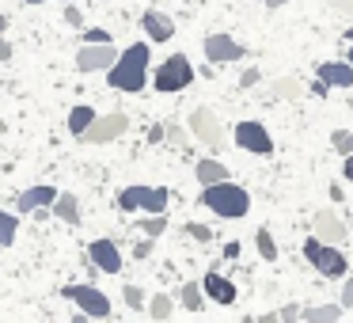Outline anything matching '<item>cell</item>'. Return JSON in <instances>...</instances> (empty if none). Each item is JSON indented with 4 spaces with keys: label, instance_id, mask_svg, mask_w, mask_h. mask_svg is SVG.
I'll use <instances>...</instances> for the list:
<instances>
[{
    "label": "cell",
    "instance_id": "obj_1",
    "mask_svg": "<svg viewBox=\"0 0 353 323\" xmlns=\"http://www.w3.org/2000/svg\"><path fill=\"white\" fill-rule=\"evenodd\" d=\"M148 54H152V50H148L145 42H133L130 50H122L114 69L107 72L110 88H118V92H125V95H137L141 88L148 84Z\"/></svg>",
    "mask_w": 353,
    "mask_h": 323
},
{
    "label": "cell",
    "instance_id": "obj_2",
    "mask_svg": "<svg viewBox=\"0 0 353 323\" xmlns=\"http://www.w3.org/2000/svg\"><path fill=\"white\" fill-rule=\"evenodd\" d=\"M201 206L213 209L224 221H239V217H247V209H251V194L228 179V183H216V186H201Z\"/></svg>",
    "mask_w": 353,
    "mask_h": 323
},
{
    "label": "cell",
    "instance_id": "obj_3",
    "mask_svg": "<svg viewBox=\"0 0 353 323\" xmlns=\"http://www.w3.org/2000/svg\"><path fill=\"white\" fill-rule=\"evenodd\" d=\"M168 186H125L118 194V209L122 213H145V217H160L168 213Z\"/></svg>",
    "mask_w": 353,
    "mask_h": 323
},
{
    "label": "cell",
    "instance_id": "obj_4",
    "mask_svg": "<svg viewBox=\"0 0 353 323\" xmlns=\"http://www.w3.org/2000/svg\"><path fill=\"white\" fill-rule=\"evenodd\" d=\"M300 251H304V259L312 262L323 277H350V259L342 255V247H330V244H323L319 236H307Z\"/></svg>",
    "mask_w": 353,
    "mask_h": 323
},
{
    "label": "cell",
    "instance_id": "obj_5",
    "mask_svg": "<svg viewBox=\"0 0 353 323\" xmlns=\"http://www.w3.org/2000/svg\"><path fill=\"white\" fill-rule=\"evenodd\" d=\"M152 84H156V92H163V95H171V92H186V88L194 84V65L186 61L183 54H171L168 61H163L160 69H156Z\"/></svg>",
    "mask_w": 353,
    "mask_h": 323
},
{
    "label": "cell",
    "instance_id": "obj_6",
    "mask_svg": "<svg viewBox=\"0 0 353 323\" xmlns=\"http://www.w3.org/2000/svg\"><path fill=\"white\" fill-rule=\"evenodd\" d=\"M61 297L72 300V304H77L84 315H92V320H110V297L99 293L95 285H65Z\"/></svg>",
    "mask_w": 353,
    "mask_h": 323
},
{
    "label": "cell",
    "instance_id": "obj_7",
    "mask_svg": "<svg viewBox=\"0 0 353 323\" xmlns=\"http://www.w3.org/2000/svg\"><path fill=\"white\" fill-rule=\"evenodd\" d=\"M186 130H190L194 141H201V145H209V148H221L224 145V130H221V122H216V115L209 107H194Z\"/></svg>",
    "mask_w": 353,
    "mask_h": 323
},
{
    "label": "cell",
    "instance_id": "obj_8",
    "mask_svg": "<svg viewBox=\"0 0 353 323\" xmlns=\"http://www.w3.org/2000/svg\"><path fill=\"white\" fill-rule=\"evenodd\" d=\"M232 141H236L243 153H254V156L274 153V137H270V130L262 122H239L236 130H232Z\"/></svg>",
    "mask_w": 353,
    "mask_h": 323
},
{
    "label": "cell",
    "instance_id": "obj_9",
    "mask_svg": "<svg viewBox=\"0 0 353 323\" xmlns=\"http://www.w3.org/2000/svg\"><path fill=\"white\" fill-rule=\"evenodd\" d=\"M125 130H130V115H122V110H110V115H99V118H95V126H92V130H88L80 141H88V145H107V141H118Z\"/></svg>",
    "mask_w": 353,
    "mask_h": 323
},
{
    "label": "cell",
    "instance_id": "obj_10",
    "mask_svg": "<svg viewBox=\"0 0 353 323\" xmlns=\"http://www.w3.org/2000/svg\"><path fill=\"white\" fill-rule=\"evenodd\" d=\"M312 232L330 247H342L345 239H350V228H345V221L334 213V209H319V213L312 217Z\"/></svg>",
    "mask_w": 353,
    "mask_h": 323
},
{
    "label": "cell",
    "instance_id": "obj_11",
    "mask_svg": "<svg viewBox=\"0 0 353 323\" xmlns=\"http://www.w3.org/2000/svg\"><path fill=\"white\" fill-rule=\"evenodd\" d=\"M201 54H205L209 65H232L243 57V46H239L232 35H209L205 42H201Z\"/></svg>",
    "mask_w": 353,
    "mask_h": 323
},
{
    "label": "cell",
    "instance_id": "obj_12",
    "mask_svg": "<svg viewBox=\"0 0 353 323\" xmlns=\"http://www.w3.org/2000/svg\"><path fill=\"white\" fill-rule=\"evenodd\" d=\"M118 61L114 46H80L77 50V69L80 72H110Z\"/></svg>",
    "mask_w": 353,
    "mask_h": 323
},
{
    "label": "cell",
    "instance_id": "obj_13",
    "mask_svg": "<svg viewBox=\"0 0 353 323\" xmlns=\"http://www.w3.org/2000/svg\"><path fill=\"white\" fill-rule=\"evenodd\" d=\"M88 262L95 270H103V274H122V251H118L114 239H95L88 247Z\"/></svg>",
    "mask_w": 353,
    "mask_h": 323
},
{
    "label": "cell",
    "instance_id": "obj_14",
    "mask_svg": "<svg viewBox=\"0 0 353 323\" xmlns=\"http://www.w3.org/2000/svg\"><path fill=\"white\" fill-rule=\"evenodd\" d=\"M57 198H61V194H57L54 186H27V190H19L16 209H19V217H27V213H39V209H54Z\"/></svg>",
    "mask_w": 353,
    "mask_h": 323
},
{
    "label": "cell",
    "instance_id": "obj_15",
    "mask_svg": "<svg viewBox=\"0 0 353 323\" xmlns=\"http://www.w3.org/2000/svg\"><path fill=\"white\" fill-rule=\"evenodd\" d=\"M201 293H205L213 304H236V285H232L221 270H209V274L201 277Z\"/></svg>",
    "mask_w": 353,
    "mask_h": 323
},
{
    "label": "cell",
    "instance_id": "obj_16",
    "mask_svg": "<svg viewBox=\"0 0 353 323\" xmlns=\"http://www.w3.org/2000/svg\"><path fill=\"white\" fill-rule=\"evenodd\" d=\"M141 27H145V35L152 42H171V35H175V19L156 12V8H148L145 16H141Z\"/></svg>",
    "mask_w": 353,
    "mask_h": 323
},
{
    "label": "cell",
    "instance_id": "obj_17",
    "mask_svg": "<svg viewBox=\"0 0 353 323\" xmlns=\"http://www.w3.org/2000/svg\"><path fill=\"white\" fill-rule=\"evenodd\" d=\"M319 84H327V88H353V65L350 61H323L319 65Z\"/></svg>",
    "mask_w": 353,
    "mask_h": 323
},
{
    "label": "cell",
    "instance_id": "obj_18",
    "mask_svg": "<svg viewBox=\"0 0 353 323\" xmlns=\"http://www.w3.org/2000/svg\"><path fill=\"white\" fill-rule=\"evenodd\" d=\"M194 179H198L201 186H216V183H228V168H224L221 160H213V156H205V160L194 164Z\"/></svg>",
    "mask_w": 353,
    "mask_h": 323
},
{
    "label": "cell",
    "instance_id": "obj_19",
    "mask_svg": "<svg viewBox=\"0 0 353 323\" xmlns=\"http://www.w3.org/2000/svg\"><path fill=\"white\" fill-rule=\"evenodd\" d=\"M95 118H99V115H95V107H84V103H80V107H72V110H69V133L80 141V137H84V133L95 126Z\"/></svg>",
    "mask_w": 353,
    "mask_h": 323
},
{
    "label": "cell",
    "instance_id": "obj_20",
    "mask_svg": "<svg viewBox=\"0 0 353 323\" xmlns=\"http://www.w3.org/2000/svg\"><path fill=\"white\" fill-rule=\"evenodd\" d=\"M54 217L65 224H80V198L77 194H61V198L54 202Z\"/></svg>",
    "mask_w": 353,
    "mask_h": 323
},
{
    "label": "cell",
    "instance_id": "obj_21",
    "mask_svg": "<svg viewBox=\"0 0 353 323\" xmlns=\"http://www.w3.org/2000/svg\"><path fill=\"white\" fill-rule=\"evenodd\" d=\"M338 315H342V304H312V308H304L300 320L304 323H338Z\"/></svg>",
    "mask_w": 353,
    "mask_h": 323
},
{
    "label": "cell",
    "instance_id": "obj_22",
    "mask_svg": "<svg viewBox=\"0 0 353 323\" xmlns=\"http://www.w3.org/2000/svg\"><path fill=\"white\" fill-rule=\"evenodd\" d=\"M179 304H183L186 312H201V304H205V293H201V282H186L183 289H179Z\"/></svg>",
    "mask_w": 353,
    "mask_h": 323
},
{
    "label": "cell",
    "instance_id": "obj_23",
    "mask_svg": "<svg viewBox=\"0 0 353 323\" xmlns=\"http://www.w3.org/2000/svg\"><path fill=\"white\" fill-rule=\"evenodd\" d=\"M304 92H307V88L300 84L296 77H281V80H274V95H277V99H300Z\"/></svg>",
    "mask_w": 353,
    "mask_h": 323
},
{
    "label": "cell",
    "instance_id": "obj_24",
    "mask_svg": "<svg viewBox=\"0 0 353 323\" xmlns=\"http://www.w3.org/2000/svg\"><path fill=\"white\" fill-rule=\"evenodd\" d=\"M16 232H19L16 213H8V209H0V247H12V244H16Z\"/></svg>",
    "mask_w": 353,
    "mask_h": 323
},
{
    "label": "cell",
    "instance_id": "obj_25",
    "mask_svg": "<svg viewBox=\"0 0 353 323\" xmlns=\"http://www.w3.org/2000/svg\"><path fill=\"white\" fill-rule=\"evenodd\" d=\"M171 308H175V304H171V297H168V293H152V297H148V315H152L156 323H163V320H168V315H171Z\"/></svg>",
    "mask_w": 353,
    "mask_h": 323
},
{
    "label": "cell",
    "instance_id": "obj_26",
    "mask_svg": "<svg viewBox=\"0 0 353 323\" xmlns=\"http://www.w3.org/2000/svg\"><path fill=\"white\" fill-rule=\"evenodd\" d=\"M254 247H259V255H262L266 262L277 259V239H274V232H270V228H259V232H254Z\"/></svg>",
    "mask_w": 353,
    "mask_h": 323
},
{
    "label": "cell",
    "instance_id": "obj_27",
    "mask_svg": "<svg viewBox=\"0 0 353 323\" xmlns=\"http://www.w3.org/2000/svg\"><path fill=\"white\" fill-rule=\"evenodd\" d=\"M141 232H145V236H152V239H160L163 232H168V213H160V217H141Z\"/></svg>",
    "mask_w": 353,
    "mask_h": 323
},
{
    "label": "cell",
    "instance_id": "obj_28",
    "mask_svg": "<svg viewBox=\"0 0 353 323\" xmlns=\"http://www.w3.org/2000/svg\"><path fill=\"white\" fill-rule=\"evenodd\" d=\"M330 145H334L342 156H353V130H334L330 133Z\"/></svg>",
    "mask_w": 353,
    "mask_h": 323
},
{
    "label": "cell",
    "instance_id": "obj_29",
    "mask_svg": "<svg viewBox=\"0 0 353 323\" xmlns=\"http://www.w3.org/2000/svg\"><path fill=\"white\" fill-rule=\"evenodd\" d=\"M84 46H114V42H110V31H103V27H84Z\"/></svg>",
    "mask_w": 353,
    "mask_h": 323
},
{
    "label": "cell",
    "instance_id": "obj_30",
    "mask_svg": "<svg viewBox=\"0 0 353 323\" xmlns=\"http://www.w3.org/2000/svg\"><path fill=\"white\" fill-rule=\"evenodd\" d=\"M122 300L133 308V312H141V308H148V297L137 289V285H125V289H122Z\"/></svg>",
    "mask_w": 353,
    "mask_h": 323
},
{
    "label": "cell",
    "instance_id": "obj_31",
    "mask_svg": "<svg viewBox=\"0 0 353 323\" xmlns=\"http://www.w3.org/2000/svg\"><path fill=\"white\" fill-rule=\"evenodd\" d=\"M163 141H171L175 148H186V145H190V130H183V126L168 122V137H163Z\"/></svg>",
    "mask_w": 353,
    "mask_h": 323
},
{
    "label": "cell",
    "instance_id": "obj_32",
    "mask_svg": "<svg viewBox=\"0 0 353 323\" xmlns=\"http://www.w3.org/2000/svg\"><path fill=\"white\" fill-rule=\"evenodd\" d=\"M186 236H190V239H198V244H209V239H213V228H209V224L190 221V224H186Z\"/></svg>",
    "mask_w": 353,
    "mask_h": 323
},
{
    "label": "cell",
    "instance_id": "obj_33",
    "mask_svg": "<svg viewBox=\"0 0 353 323\" xmlns=\"http://www.w3.org/2000/svg\"><path fill=\"white\" fill-rule=\"evenodd\" d=\"M152 251H156V239H152V236L137 239V247H133V255H137V262H141V259H148Z\"/></svg>",
    "mask_w": 353,
    "mask_h": 323
},
{
    "label": "cell",
    "instance_id": "obj_34",
    "mask_svg": "<svg viewBox=\"0 0 353 323\" xmlns=\"http://www.w3.org/2000/svg\"><path fill=\"white\" fill-rule=\"evenodd\" d=\"M277 315H281V323H296L300 315H304V308H300V304H285V308H277Z\"/></svg>",
    "mask_w": 353,
    "mask_h": 323
},
{
    "label": "cell",
    "instance_id": "obj_35",
    "mask_svg": "<svg viewBox=\"0 0 353 323\" xmlns=\"http://www.w3.org/2000/svg\"><path fill=\"white\" fill-rule=\"evenodd\" d=\"M338 304H342V308H353V274L345 277V285H342V297H338Z\"/></svg>",
    "mask_w": 353,
    "mask_h": 323
},
{
    "label": "cell",
    "instance_id": "obj_36",
    "mask_svg": "<svg viewBox=\"0 0 353 323\" xmlns=\"http://www.w3.org/2000/svg\"><path fill=\"white\" fill-rule=\"evenodd\" d=\"M65 23H69V27H84V16H80V8H72V4H69V8H65Z\"/></svg>",
    "mask_w": 353,
    "mask_h": 323
},
{
    "label": "cell",
    "instance_id": "obj_37",
    "mask_svg": "<svg viewBox=\"0 0 353 323\" xmlns=\"http://www.w3.org/2000/svg\"><path fill=\"white\" fill-rule=\"evenodd\" d=\"M163 137H168V126H152V130H148V145H160Z\"/></svg>",
    "mask_w": 353,
    "mask_h": 323
},
{
    "label": "cell",
    "instance_id": "obj_38",
    "mask_svg": "<svg viewBox=\"0 0 353 323\" xmlns=\"http://www.w3.org/2000/svg\"><path fill=\"white\" fill-rule=\"evenodd\" d=\"M259 84V69H247L243 77H239V88H254Z\"/></svg>",
    "mask_w": 353,
    "mask_h": 323
},
{
    "label": "cell",
    "instance_id": "obj_39",
    "mask_svg": "<svg viewBox=\"0 0 353 323\" xmlns=\"http://www.w3.org/2000/svg\"><path fill=\"white\" fill-rule=\"evenodd\" d=\"M330 8H338V12H345V16H353V0H327Z\"/></svg>",
    "mask_w": 353,
    "mask_h": 323
},
{
    "label": "cell",
    "instance_id": "obj_40",
    "mask_svg": "<svg viewBox=\"0 0 353 323\" xmlns=\"http://www.w3.org/2000/svg\"><path fill=\"white\" fill-rule=\"evenodd\" d=\"M8 57H12V46H8V39H4V35H0V65L8 61Z\"/></svg>",
    "mask_w": 353,
    "mask_h": 323
},
{
    "label": "cell",
    "instance_id": "obj_41",
    "mask_svg": "<svg viewBox=\"0 0 353 323\" xmlns=\"http://www.w3.org/2000/svg\"><path fill=\"white\" fill-rule=\"evenodd\" d=\"M224 259H239V244L232 239V244H224Z\"/></svg>",
    "mask_w": 353,
    "mask_h": 323
},
{
    "label": "cell",
    "instance_id": "obj_42",
    "mask_svg": "<svg viewBox=\"0 0 353 323\" xmlns=\"http://www.w3.org/2000/svg\"><path fill=\"white\" fill-rule=\"evenodd\" d=\"M342 175H345V183H353V156H345V164H342Z\"/></svg>",
    "mask_w": 353,
    "mask_h": 323
},
{
    "label": "cell",
    "instance_id": "obj_43",
    "mask_svg": "<svg viewBox=\"0 0 353 323\" xmlns=\"http://www.w3.org/2000/svg\"><path fill=\"white\" fill-rule=\"evenodd\" d=\"M259 323H281V315H277V312H266V315H262Z\"/></svg>",
    "mask_w": 353,
    "mask_h": 323
},
{
    "label": "cell",
    "instance_id": "obj_44",
    "mask_svg": "<svg viewBox=\"0 0 353 323\" xmlns=\"http://www.w3.org/2000/svg\"><path fill=\"white\" fill-rule=\"evenodd\" d=\"M69 323H92V315H84V312H77V315H72V320Z\"/></svg>",
    "mask_w": 353,
    "mask_h": 323
},
{
    "label": "cell",
    "instance_id": "obj_45",
    "mask_svg": "<svg viewBox=\"0 0 353 323\" xmlns=\"http://www.w3.org/2000/svg\"><path fill=\"white\" fill-rule=\"evenodd\" d=\"M262 4H266L270 12H277V8H281V4H285V0H262Z\"/></svg>",
    "mask_w": 353,
    "mask_h": 323
},
{
    "label": "cell",
    "instance_id": "obj_46",
    "mask_svg": "<svg viewBox=\"0 0 353 323\" xmlns=\"http://www.w3.org/2000/svg\"><path fill=\"white\" fill-rule=\"evenodd\" d=\"M342 39L350 42V46H353V27H345V31H342Z\"/></svg>",
    "mask_w": 353,
    "mask_h": 323
},
{
    "label": "cell",
    "instance_id": "obj_47",
    "mask_svg": "<svg viewBox=\"0 0 353 323\" xmlns=\"http://www.w3.org/2000/svg\"><path fill=\"white\" fill-rule=\"evenodd\" d=\"M23 4H50V0H23ZM65 4H69V0H65Z\"/></svg>",
    "mask_w": 353,
    "mask_h": 323
},
{
    "label": "cell",
    "instance_id": "obj_48",
    "mask_svg": "<svg viewBox=\"0 0 353 323\" xmlns=\"http://www.w3.org/2000/svg\"><path fill=\"white\" fill-rule=\"evenodd\" d=\"M345 61H350V65H353V50H350V54H345Z\"/></svg>",
    "mask_w": 353,
    "mask_h": 323
}]
</instances>
